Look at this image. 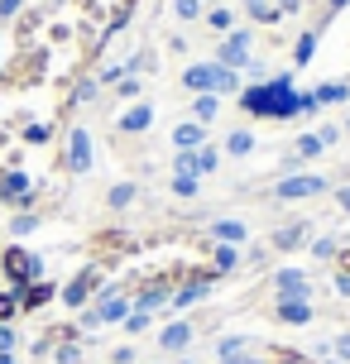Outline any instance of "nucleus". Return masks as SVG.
<instances>
[{"instance_id":"1","label":"nucleus","mask_w":350,"mask_h":364,"mask_svg":"<svg viewBox=\"0 0 350 364\" xmlns=\"http://www.w3.org/2000/svg\"><path fill=\"white\" fill-rule=\"evenodd\" d=\"M240 110L250 120H293V115H312V91H297L293 73L259 77L250 87H240Z\"/></svg>"},{"instance_id":"2","label":"nucleus","mask_w":350,"mask_h":364,"mask_svg":"<svg viewBox=\"0 0 350 364\" xmlns=\"http://www.w3.org/2000/svg\"><path fill=\"white\" fill-rule=\"evenodd\" d=\"M43 77H48V48H43V43H34V48H15V53L5 58L0 87H10V91H29V87H38Z\"/></svg>"},{"instance_id":"3","label":"nucleus","mask_w":350,"mask_h":364,"mask_svg":"<svg viewBox=\"0 0 350 364\" xmlns=\"http://www.w3.org/2000/svg\"><path fill=\"white\" fill-rule=\"evenodd\" d=\"M34 278H43V259L24 245H5L0 250V288H29Z\"/></svg>"},{"instance_id":"4","label":"nucleus","mask_w":350,"mask_h":364,"mask_svg":"<svg viewBox=\"0 0 350 364\" xmlns=\"http://www.w3.org/2000/svg\"><path fill=\"white\" fill-rule=\"evenodd\" d=\"M183 87L187 91H211V96H226V91H240V73H230V68H221L216 58L211 63H192V68H183Z\"/></svg>"},{"instance_id":"5","label":"nucleus","mask_w":350,"mask_h":364,"mask_svg":"<svg viewBox=\"0 0 350 364\" xmlns=\"http://www.w3.org/2000/svg\"><path fill=\"white\" fill-rule=\"evenodd\" d=\"M101 288H106V273H101V264H82V269H77L73 278L58 288V302H63V307H87V302H92Z\"/></svg>"},{"instance_id":"6","label":"nucleus","mask_w":350,"mask_h":364,"mask_svg":"<svg viewBox=\"0 0 350 364\" xmlns=\"http://www.w3.org/2000/svg\"><path fill=\"white\" fill-rule=\"evenodd\" d=\"M38 201V187H34V178L24 173V168H0V206H10V211H29Z\"/></svg>"},{"instance_id":"7","label":"nucleus","mask_w":350,"mask_h":364,"mask_svg":"<svg viewBox=\"0 0 350 364\" xmlns=\"http://www.w3.org/2000/svg\"><path fill=\"white\" fill-rule=\"evenodd\" d=\"M58 168H63V173H73V178H82V173L92 168V134H87L82 125L68 134V149L58 154Z\"/></svg>"},{"instance_id":"8","label":"nucleus","mask_w":350,"mask_h":364,"mask_svg":"<svg viewBox=\"0 0 350 364\" xmlns=\"http://www.w3.org/2000/svg\"><path fill=\"white\" fill-rule=\"evenodd\" d=\"M250 48H255V34H250V29H230V34L221 38L216 63H221V68H230V73H240V68H250Z\"/></svg>"},{"instance_id":"9","label":"nucleus","mask_w":350,"mask_h":364,"mask_svg":"<svg viewBox=\"0 0 350 364\" xmlns=\"http://www.w3.org/2000/svg\"><path fill=\"white\" fill-rule=\"evenodd\" d=\"M327 192V178H317V173H293V178H278L274 197L278 201H307V197H322Z\"/></svg>"},{"instance_id":"10","label":"nucleus","mask_w":350,"mask_h":364,"mask_svg":"<svg viewBox=\"0 0 350 364\" xmlns=\"http://www.w3.org/2000/svg\"><path fill=\"white\" fill-rule=\"evenodd\" d=\"M269 316H274L278 326H307L317 316V307L307 302V297H278L274 307H269Z\"/></svg>"},{"instance_id":"11","label":"nucleus","mask_w":350,"mask_h":364,"mask_svg":"<svg viewBox=\"0 0 350 364\" xmlns=\"http://www.w3.org/2000/svg\"><path fill=\"white\" fill-rule=\"evenodd\" d=\"M43 24H48V10H43V5H34V10H19V15H15V48H34Z\"/></svg>"},{"instance_id":"12","label":"nucleus","mask_w":350,"mask_h":364,"mask_svg":"<svg viewBox=\"0 0 350 364\" xmlns=\"http://www.w3.org/2000/svg\"><path fill=\"white\" fill-rule=\"evenodd\" d=\"M48 302H58V283L53 278H34L29 288H19V316H24V311H43Z\"/></svg>"},{"instance_id":"13","label":"nucleus","mask_w":350,"mask_h":364,"mask_svg":"<svg viewBox=\"0 0 350 364\" xmlns=\"http://www.w3.org/2000/svg\"><path fill=\"white\" fill-rule=\"evenodd\" d=\"M274 292L278 297H307V302H312V278H307L302 269H278L274 273Z\"/></svg>"},{"instance_id":"14","label":"nucleus","mask_w":350,"mask_h":364,"mask_svg":"<svg viewBox=\"0 0 350 364\" xmlns=\"http://www.w3.org/2000/svg\"><path fill=\"white\" fill-rule=\"evenodd\" d=\"M149 125H154V106L149 101H129V110H120V120H115L120 134H144Z\"/></svg>"},{"instance_id":"15","label":"nucleus","mask_w":350,"mask_h":364,"mask_svg":"<svg viewBox=\"0 0 350 364\" xmlns=\"http://www.w3.org/2000/svg\"><path fill=\"white\" fill-rule=\"evenodd\" d=\"M187 341H192V321H168L164 331H159V350H187Z\"/></svg>"},{"instance_id":"16","label":"nucleus","mask_w":350,"mask_h":364,"mask_svg":"<svg viewBox=\"0 0 350 364\" xmlns=\"http://www.w3.org/2000/svg\"><path fill=\"white\" fill-rule=\"evenodd\" d=\"M307 225H312V220H293V225L274 230V250H278V255H288V250H297V245H307Z\"/></svg>"},{"instance_id":"17","label":"nucleus","mask_w":350,"mask_h":364,"mask_svg":"<svg viewBox=\"0 0 350 364\" xmlns=\"http://www.w3.org/2000/svg\"><path fill=\"white\" fill-rule=\"evenodd\" d=\"M350 101V87L346 82H322V87H312V106H346Z\"/></svg>"},{"instance_id":"18","label":"nucleus","mask_w":350,"mask_h":364,"mask_svg":"<svg viewBox=\"0 0 350 364\" xmlns=\"http://www.w3.org/2000/svg\"><path fill=\"white\" fill-rule=\"evenodd\" d=\"M211 240H216V245H245V240H250V225H245V220H216V225H211Z\"/></svg>"},{"instance_id":"19","label":"nucleus","mask_w":350,"mask_h":364,"mask_svg":"<svg viewBox=\"0 0 350 364\" xmlns=\"http://www.w3.org/2000/svg\"><path fill=\"white\" fill-rule=\"evenodd\" d=\"M173 144H178V149H202V144H206V125H197V120H183V125L173 129Z\"/></svg>"},{"instance_id":"20","label":"nucleus","mask_w":350,"mask_h":364,"mask_svg":"<svg viewBox=\"0 0 350 364\" xmlns=\"http://www.w3.org/2000/svg\"><path fill=\"white\" fill-rule=\"evenodd\" d=\"M216 115H221V96H211V91H202V96L192 101V120H197V125H211Z\"/></svg>"},{"instance_id":"21","label":"nucleus","mask_w":350,"mask_h":364,"mask_svg":"<svg viewBox=\"0 0 350 364\" xmlns=\"http://www.w3.org/2000/svg\"><path fill=\"white\" fill-rule=\"evenodd\" d=\"M206 29L226 38L230 29H235V10H230V5H211V10H206Z\"/></svg>"},{"instance_id":"22","label":"nucleus","mask_w":350,"mask_h":364,"mask_svg":"<svg viewBox=\"0 0 350 364\" xmlns=\"http://www.w3.org/2000/svg\"><path fill=\"white\" fill-rule=\"evenodd\" d=\"M245 15L255 19V24H278V19H283L274 0H245Z\"/></svg>"},{"instance_id":"23","label":"nucleus","mask_w":350,"mask_h":364,"mask_svg":"<svg viewBox=\"0 0 350 364\" xmlns=\"http://www.w3.org/2000/svg\"><path fill=\"white\" fill-rule=\"evenodd\" d=\"M226 154H230V159L255 154V134H250V129H230V134H226Z\"/></svg>"},{"instance_id":"24","label":"nucleus","mask_w":350,"mask_h":364,"mask_svg":"<svg viewBox=\"0 0 350 364\" xmlns=\"http://www.w3.org/2000/svg\"><path fill=\"white\" fill-rule=\"evenodd\" d=\"M240 259V245H211V269L216 273H230Z\"/></svg>"},{"instance_id":"25","label":"nucleus","mask_w":350,"mask_h":364,"mask_svg":"<svg viewBox=\"0 0 350 364\" xmlns=\"http://www.w3.org/2000/svg\"><path fill=\"white\" fill-rule=\"evenodd\" d=\"M317 29H307V34H297V43H293V63L297 68H307V63H312V53H317Z\"/></svg>"},{"instance_id":"26","label":"nucleus","mask_w":350,"mask_h":364,"mask_svg":"<svg viewBox=\"0 0 350 364\" xmlns=\"http://www.w3.org/2000/svg\"><path fill=\"white\" fill-rule=\"evenodd\" d=\"M264 360H269V364H317L312 355H297V350H288V346H269V350H264Z\"/></svg>"},{"instance_id":"27","label":"nucleus","mask_w":350,"mask_h":364,"mask_svg":"<svg viewBox=\"0 0 350 364\" xmlns=\"http://www.w3.org/2000/svg\"><path fill=\"white\" fill-rule=\"evenodd\" d=\"M19 139H24V144H48V139H53V125H43V120H29V125L19 129Z\"/></svg>"},{"instance_id":"28","label":"nucleus","mask_w":350,"mask_h":364,"mask_svg":"<svg viewBox=\"0 0 350 364\" xmlns=\"http://www.w3.org/2000/svg\"><path fill=\"white\" fill-rule=\"evenodd\" d=\"M15 316H19V292L15 288H0V321L15 326Z\"/></svg>"},{"instance_id":"29","label":"nucleus","mask_w":350,"mask_h":364,"mask_svg":"<svg viewBox=\"0 0 350 364\" xmlns=\"http://www.w3.org/2000/svg\"><path fill=\"white\" fill-rule=\"evenodd\" d=\"M168 187H173V197H197V192H202V178H183V173H173V182H168Z\"/></svg>"},{"instance_id":"30","label":"nucleus","mask_w":350,"mask_h":364,"mask_svg":"<svg viewBox=\"0 0 350 364\" xmlns=\"http://www.w3.org/2000/svg\"><path fill=\"white\" fill-rule=\"evenodd\" d=\"M29 230H38L34 211H10V235H29Z\"/></svg>"},{"instance_id":"31","label":"nucleus","mask_w":350,"mask_h":364,"mask_svg":"<svg viewBox=\"0 0 350 364\" xmlns=\"http://www.w3.org/2000/svg\"><path fill=\"white\" fill-rule=\"evenodd\" d=\"M173 15L178 19H202L206 10H202V0H173Z\"/></svg>"},{"instance_id":"32","label":"nucleus","mask_w":350,"mask_h":364,"mask_svg":"<svg viewBox=\"0 0 350 364\" xmlns=\"http://www.w3.org/2000/svg\"><path fill=\"white\" fill-rule=\"evenodd\" d=\"M293 154L297 159H317V154H322V139H317V134H302V139L293 144Z\"/></svg>"},{"instance_id":"33","label":"nucleus","mask_w":350,"mask_h":364,"mask_svg":"<svg viewBox=\"0 0 350 364\" xmlns=\"http://www.w3.org/2000/svg\"><path fill=\"white\" fill-rule=\"evenodd\" d=\"M216 164H221V154H216V149H197V168H202V178H206V173H216Z\"/></svg>"},{"instance_id":"34","label":"nucleus","mask_w":350,"mask_h":364,"mask_svg":"<svg viewBox=\"0 0 350 364\" xmlns=\"http://www.w3.org/2000/svg\"><path fill=\"white\" fill-rule=\"evenodd\" d=\"M336 250H341V245H336L332 235H322V240H312V259H336Z\"/></svg>"},{"instance_id":"35","label":"nucleus","mask_w":350,"mask_h":364,"mask_svg":"<svg viewBox=\"0 0 350 364\" xmlns=\"http://www.w3.org/2000/svg\"><path fill=\"white\" fill-rule=\"evenodd\" d=\"M240 350H250V341H245V336H226L221 341V360H230V355H240Z\"/></svg>"},{"instance_id":"36","label":"nucleus","mask_w":350,"mask_h":364,"mask_svg":"<svg viewBox=\"0 0 350 364\" xmlns=\"http://www.w3.org/2000/svg\"><path fill=\"white\" fill-rule=\"evenodd\" d=\"M111 206H129V201H134V187H129V182H120V187H111Z\"/></svg>"},{"instance_id":"37","label":"nucleus","mask_w":350,"mask_h":364,"mask_svg":"<svg viewBox=\"0 0 350 364\" xmlns=\"http://www.w3.org/2000/svg\"><path fill=\"white\" fill-rule=\"evenodd\" d=\"M15 346H19L15 326H5V321H0V355H15Z\"/></svg>"},{"instance_id":"38","label":"nucleus","mask_w":350,"mask_h":364,"mask_svg":"<svg viewBox=\"0 0 350 364\" xmlns=\"http://www.w3.org/2000/svg\"><path fill=\"white\" fill-rule=\"evenodd\" d=\"M144 326H149V311H129V316H125V331H129V336H139Z\"/></svg>"},{"instance_id":"39","label":"nucleus","mask_w":350,"mask_h":364,"mask_svg":"<svg viewBox=\"0 0 350 364\" xmlns=\"http://www.w3.org/2000/svg\"><path fill=\"white\" fill-rule=\"evenodd\" d=\"M332 355H336V360H346V364H350V331H346V336H336Z\"/></svg>"},{"instance_id":"40","label":"nucleus","mask_w":350,"mask_h":364,"mask_svg":"<svg viewBox=\"0 0 350 364\" xmlns=\"http://www.w3.org/2000/svg\"><path fill=\"white\" fill-rule=\"evenodd\" d=\"M139 96V82L134 77H120V101H134Z\"/></svg>"},{"instance_id":"41","label":"nucleus","mask_w":350,"mask_h":364,"mask_svg":"<svg viewBox=\"0 0 350 364\" xmlns=\"http://www.w3.org/2000/svg\"><path fill=\"white\" fill-rule=\"evenodd\" d=\"M317 139H322V149H332L336 139H341V129H336V125H322V129H317Z\"/></svg>"},{"instance_id":"42","label":"nucleus","mask_w":350,"mask_h":364,"mask_svg":"<svg viewBox=\"0 0 350 364\" xmlns=\"http://www.w3.org/2000/svg\"><path fill=\"white\" fill-rule=\"evenodd\" d=\"M24 10V0H0V19H15Z\"/></svg>"},{"instance_id":"43","label":"nucleus","mask_w":350,"mask_h":364,"mask_svg":"<svg viewBox=\"0 0 350 364\" xmlns=\"http://www.w3.org/2000/svg\"><path fill=\"white\" fill-rule=\"evenodd\" d=\"M336 273H350V245H341V250H336Z\"/></svg>"},{"instance_id":"44","label":"nucleus","mask_w":350,"mask_h":364,"mask_svg":"<svg viewBox=\"0 0 350 364\" xmlns=\"http://www.w3.org/2000/svg\"><path fill=\"white\" fill-rule=\"evenodd\" d=\"M278 5V15H293V10H302V0H274Z\"/></svg>"},{"instance_id":"45","label":"nucleus","mask_w":350,"mask_h":364,"mask_svg":"<svg viewBox=\"0 0 350 364\" xmlns=\"http://www.w3.org/2000/svg\"><path fill=\"white\" fill-rule=\"evenodd\" d=\"M336 292H341V297H350V273H336Z\"/></svg>"},{"instance_id":"46","label":"nucleus","mask_w":350,"mask_h":364,"mask_svg":"<svg viewBox=\"0 0 350 364\" xmlns=\"http://www.w3.org/2000/svg\"><path fill=\"white\" fill-rule=\"evenodd\" d=\"M336 201H341V211H350V187H341V192H336Z\"/></svg>"},{"instance_id":"47","label":"nucleus","mask_w":350,"mask_h":364,"mask_svg":"<svg viewBox=\"0 0 350 364\" xmlns=\"http://www.w3.org/2000/svg\"><path fill=\"white\" fill-rule=\"evenodd\" d=\"M350 0H327V15H336V10H346Z\"/></svg>"},{"instance_id":"48","label":"nucleus","mask_w":350,"mask_h":364,"mask_svg":"<svg viewBox=\"0 0 350 364\" xmlns=\"http://www.w3.org/2000/svg\"><path fill=\"white\" fill-rule=\"evenodd\" d=\"M0 73H5V58H0Z\"/></svg>"},{"instance_id":"49","label":"nucleus","mask_w":350,"mask_h":364,"mask_svg":"<svg viewBox=\"0 0 350 364\" xmlns=\"http://www.w3.org/2000/svg\"><path fill=\"white\" fill-rule=\"evenodd\" d=\"M346 134H350V120H346Z\"/></svg>"}]
</instances>
